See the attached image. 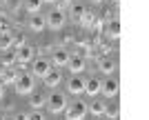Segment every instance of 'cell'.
<instances>
[{
    "instance_id": "cell-23",
    "label": "cell",
    "mask_w": 149,
    "mask_h": 120,
    "mask_svg": "<svg viewBox=\"0 0 149 120\" xmlns=\"http://www.w3.org/2000/svg\"><path fill=\"white\" fill-rule=\"evenodd\" d=\"M29 120H45V114L40 111V109H33L29 114Z\"/></svg>"
},
{
    "instance_id": "cell-27",
    "label": "cell",
    "mask_w": 149,
    "mask_h": 120,
    "mask_svg": "<svg viewBox=\"0 0 149 120\" xmlns=\"http://www.w3.org/2000/svg\"><path fill=\"white\" fill-rule=\"evenodd\" d=\"M5 74H7V67L2 62H0V80H2V78H5Z\"/></svg>"
},
{
    "instance_id": "cell-6",
    "label": "cell",
    "mask_w": 149,
    "mask_h": 120,
    "mask_svg": "<svg viewBox=\"0 0 149 120\" xmlns=\"http://www.w3.org/2000/svg\"><path fill=\"white\" fill-rule=\"evenodd\" d=\"M69 58H71V53H69L67 49L58 47V49H54V51H51L49 60H51V65H54L56 69H62V67H67V65H69Z\"/></svg>"
},
{
    "instance_id": "cell-26",
    "label": "cell",
    "mask_w": 149,
    "mask_h": 120,
    "mask_svg": "<svg viewBox=\"0 0 149 120\" xmlns=\"http://www.w3.org/2000/svg\"><path fill=\"white\" fill-rule=\"evenodd\" d=\"M71 38H74V33H71V31H65V33H62V40H65V42H69Z\"/></svg>"
},
{
    "instance_id": "cell-17",
    "label": "cell",
    "mask_w": 149,
    "mask_h": 120,
    "mask_svg": "<svg viewBox=\"0 0 149 120\" xmlns=\"http://www.w3.org/2000/svg\"><path fill=\"white\" fill-rule=\"evenodd\" d=\"M85 11H87V9H85L82 5H71V7H69V13H71V20H74V22H78V25H82V18H85Z\"/></svg>"
},
{
    "instance_id": "cell-20",
    "label": "cell",
    "mask_w": 149,
    "mask_h": 120,
    "mask_svg": "<svg viewBox=\"0 0 149 120\" xmlns=\"http://www.w3.org/2000/svg\"><path fill=\"white\" fill-rule=\"evenodd\" d=\"M0 62L5 65V67H11L13 62H18V60H16V51H13V53H2V58H0Z\"/></svg>"
},
{
    "instance_id": "cell-9",
    "label": "cell",
    "mask_w": 149,
    "mask_h": 120,
    "mask_svg": "<svg viewBox=\"0 0 149 120\" xmlns=\"http://www.w3.org/2000/svg\"><path fill=\"white\" fill-rule=\"evenodd\" d=\"M33 58H36V51H33V47H31V44H22V47H18V49H16V60H18L20 65L33 62Z\"/></svg>"
},
{
    "instance_id": "cell-7",
    "label": "cell",
    "mask_w": 149,
    "mask_h": 120,
    "mask_svg": "<svg viewBox=\"0 0 149 120\" xmlns=\"http://www.w3.org/2000/svg\"><path fill=\"white\" fill-rule=\"evenodd\" d=\"M85 82H87V78H82V74H78V76H71L67 80V91L71 96H80L85 94Z\"/></svg>"
},
{
    "instance_id": "cell-28",
    "label": "cell",
    "mask_w": 149,
    "mask_h": 120,
    "mask_svg": "<svg viewBox=\"0 0 149 120\" xmlns=\"http://www.w3.org/2000/svg\"><path fill=\"white\" fill-rule=\"evenodd\" d=\"M93 120H109L107 116H93Z\"/></svg>"
},
{
    "instance_id": "cell-3",
    "label": "cell",
    "mask_w": 149,
    "mask_h": 120,
    "mask_svg": "<svg viewBox=\"0 0 149 120\" xmlns=\"http://www.w3.org/2000/svg\"><path fill=\"white\" fill-rule=\"evenodd\" d=\"M67 96L62 94V91H51L47 96V109H49L51 114H62L65 109H67Z\"/></svg>"
},
{
    "instance_id": "cell-4",
    "label": "cell",
    "mask_w": 149,
    "mask_h": 120,
    "mask_svg": "<svg viewBox=\"0 0 149 120\" xmlns=\"http://www.w3.org/2000/svg\"><path fill=\"white\" fill-rule=\"evenodd\" d=\"M65 25H67V13H65V9L56 7V9H51V11L47 13V27L60 31V29H65Z\"/></svg>"
},
{
    "instance_id": "cell-15",
    "label": "cell",
    "mask_w": 149,
    "mask_h": 120,
    "mask_svg": "<svg viewBox=\"0 0 149 120\" xmlns=\"http://www.w3.org/2000/svg\"><path fill=\"white\" fill-rule=\"evenodd\" d=\"M29 107L31 109H42V107H47V96H45L42 91H33L31 98H29Z\"/></svg>"
},
{
    "instance_id": "cell-30",
    "label": "cell",
    "mask_w": 149,
    "mask_h": 120,
    "mask_svg": "<svg viewBox=\"0 0 149 120\" xmlns=\"http://www.w3.org/2000/svg\"><path fill=\"white\" fill-rule=\"evenodd\" d=\"M42 2H56V0H42Z\"/></svg>"
},
{
    "instance_id": "cell-1",
    "label": "cell",
    "mask_w": 149,
    "mask_h": 120,
    "mask_svg": "<svg viewBox=\"0 0 149 120\" xmlns=\"http://www.w3.org/2000/svg\"><path fill=\"white\" fill-rule=\"evenodd\" d=\"M62 114H65L67 120H85V116L89 114V105L85 100H74L67 105V109Z\"/></svg>"
},
{
    "instance_id": "cell-21",
    "label": "cell",
    "mask_w": 149,
    "mask_h": 120,
    "mask_svg": "<svg viewBox=\"0 0 149 120\" xmlns=\"http://www.w3.org/2000/svg\"><path fill=\"white\" fill-rule=\"evenodd\" d=\"M109 36H111V38H118L120 36V22L118 20H111V22H109Z\"/></svg>"
},
{
    "instance_id": "cell-13",
    "label": "cell",
    "mask_w": 149,
    "mask_h": 120,
    "mask_svg": "<svg viewBox=\"0 0 149 120\" xmlns=\"http://www.w3.org/2000/svg\"><path fill=\"white\" fill-rule=\"evenodd\" d=\"M98 69L105 74V76H113L116 74V69H118V62L113 60L111 56H107V58H100V62H98Z\"/></svg>"
},
{
    "instance_id": "cell-8",
    "label": "cell",
    "mask_w": 149,
    "mask_h": 120,
    "mask_svg": "<svg viewBox=\"0 0 149 120\" xmlns=\"http://www.w3.org/2000/svg\"><path fill=\"white\" fill-rule=\"evenodd\" d=\"M27 25H29L31 31H45V27H47V16H42V11H38V13H29V18H27Z\"/></svg>"
},
{
    "instance_id": "cell-25",
    "label": "cell",
    "mask_w": 149,
    "mask_h": 120,
    "mask_svg": "<svg viewBox=\"0 0 149 120\" xmlns=\"http://www.w3.org/2000/svg\"><path fill=\"white\" fill-rule=\"evenodd\" d=\"M56 2H58V7H60V9H67V7L74 5V0H56Z\"/></svg>"
},
{
    "instance_id": "cell-22",
    "label": "cell",
    "mask_w": 149,
    "mask_h": 120,
    "mask_svg": "<svg viewBox=\"0 0 149 120\" xmlns=\"http://www.w3.org/2000/svg\"><path fill=\"white\" fill-rule=\"evenodd\" d=\"M13 42H16V47L29 44V42H27V36H25V33H13Z\"/></svg>"
},
{
    "instance_id": "cell-18",
    "label": "cell",
    "mask_w": 149,
    "mask_h": 120,
    "mask_svg": "<svg viewBox=\"0 0 149 120\" xmlns=\"http://www.w3.org/2000/svg\"><path fill=\"white\" fill-rule=\"evenodd\" d=\"M13 44H16V42H13V33H9V31H7V33H0V51L11 49Z\"/></svg>"
},
{
    "instance_id": "cell-12",
    "label": "cell",
    "mask_w": 149,
    "mask_h": 120,
    "mask_svg": "<svg viewBox=\"0 0 149 120\" xmlns=\"http://www.w3.org/2000/svg\"><path fill=\"white\" fill-rule=\"evenodd\" d=\"M85 94L91 96V98L100 96V94H102V80H100V78H96V76L87 78V82H85Z\"/></svg>"
},
{
    "instance_id": "cell-29",
    "label": "cell",
    "mask_w": 149,
    "mask_h": 120,
    "mask_svg": "<svg viewBox=\"0 0 149 120\" xmlns=\"http://www.w3.org/2000/svg\"><path fill=\"white\" fill-rule=\"evenodd\" d=\"M2 96H5V87L0 85V100H2Z\"/></svg>"
},
{
    "instance_id": "cell-24",
    "label": "cell",
    "mask_w": 149,
    "mask_h": 120,
    "mask_svg": "<svg viewBox=\"0 0 149 120\" xmlns=\"http://www.w3.org/2000/svg\"><path fill=\"white\" fill-rule=\"evenodd\" d=\"M13 120H29V114H25V111H16V114H13Z\"/></svg>"
},
{
    "instance_id": "cell-5",
    "label": "cell",
    "mask_w": 149,
    "mask_h": 120,
    "mask_svg": "<svg viewBox=\"0 0 149 120\" xmlns=\"http://www.w3.org/2000/svg\"><path fill=\"white\" fill-rule=\"evenodd\" d=\"M54 69V65H51V60L49 58H33V62H31V74L36 78H45L49 71Z\"/></svg>"
},
{
    "instance_id": "cell-11",
    "label": "cell",
    "mask_w": 149,
    "mask_h": 120,
    "mask_svg": "<svg viewBox=\"0 0 149 120\" xmlns=\"http://www.w3.org/2000/svg\"><path fill=\"white\" fill-rule=\"evenodd\" d=\"M69 71H71V76H78V74H82V71L87 69V60L80 56V53H76V56L69 58Z\"/></svg>"
},
{
    "instance_id": "cell-10",
    "label": "cell",
    "mask_w": 149,
    "mask_h": 120,
    "mask_svg": "<svg viewBox=\"0 0 149 120\" xmlns=\"http://www.w3.org/2000/svg\"><path fill=\"white\" fill-rule=\"evenodd\" d=\"M118 91H120V82H118V78L109 76V78H105V80H102V96H107V98H113V96H118Z\"/></svg>"
},
{
    "instance_id": "cell-31",
    "label": "cell",
    "mask_w": 149,
    "mask_h": 120,
    "mask_svg": "<svg viewBox=\"0 0 149 120\" xmlns=\"http://www.w3.org/2000/svg\"><path fill=\"white\" fill-rule=\"evenodd\" d=\"M93 2H100V0H93Z\"/></svg>"
},
{
    "instance_id": "cell-2",
    "label": "cell",
    "mask_w": 149,
    "mask_h": 120,
    "mask_svg": "<svg viewBox=\"0 0 149 120\" xmlns=\"http://www.w3.org/2000/svg\"><path fill=\"white\" fill-rule=\"evenodd\" d=\"M33 74H29V71H22V74H18V78H16V82H13V87H16V94L18 96H31L33 94Z\"/></svg>"
},
{
    "instance_id": "cell-19",
    "label": "cell",
    "mask_w": 149,
    "mask_h": 120,
    "mask_svg": "<svg viewBox=\"0 0 149 120\" xmlns=\"http://www.w3.org/2000/svg\"><path fill=\"white\" fill-rule=\"evenodd\" d=\"M40 9H42V0H25V11L38 13Z\"/></svg>"
},
{
    "instance_id": "cell-14",
    "label": "cell",
    "mask_w": 149,
    "mask_h": 120,
    "mask_svg": "<svg viewBox=\"0 0 149 120\" xmlns=\"http://www.w3.org/2000/svg\"><path fill=\"white\" fill-rule=\"evenodd\" d=\"M42 82H45V87H49V89H56L58 85L62 82V71L54 67V69H51L49 74H47V76L42 78Z\"/></svg>"
},
{
    "instance_id": "cell-16",
    "label": "cell",
    "mask_w": 149,
    "mask_h": 120,
    "mask_svg": "<svg viewBox=\"0 0 149 120\" xmlns=\"http://www.w3.org/2000/svg\"><path fill=\"white\" fill-rule=\"evenodd\" d=\"M89 114H93V116H105L107 114L105 100H100V98H91V102H89Z\"/></svg>"
}]
</instances>
